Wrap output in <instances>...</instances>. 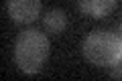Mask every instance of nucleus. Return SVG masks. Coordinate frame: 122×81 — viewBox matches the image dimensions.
<instances>
[{"label":"nucleus","mask_w":122,"mask_h":81,"mask_svg":"<svg viewBox=\"0 0 122 81\" xmlns=\"http://www.w3.org/2000/svg\"><path fill=\"white\" fill-rule=\"evenodd\" d=\"M118 0H79V8L81 12H86L87 16L102 18L106 14H110L116 8Z\"/></svg>","instance_id":"20e7f679"},{"label":"nucleus","mask_w":122,"mask_h":81,"mask_svg":"<svg viewBox=\"0 0 122 81\" xmlns=\"http://www.w3.org/2000/svg\"><path fill=\"white\" fill-rule=\"evenodd\" d=\"M83 57L92 65L110 67L122 57V38L112 30H94L83 41Z\"/></svg>","instance_id":"f03ea898"},{"label":"nucleus","mask_w":122,"mask_h":81,"mask_svg":"<svg viewBox=\"0 0 122 81\" xmlns=\"http://www.w3.org/2000/svg\"><path fill=\"white\" fill-rule=\"evenodd\" d=\"M49 57V38L45 33L29 29L18 34L14 45V59L20 71L39 73Z\"/></svg>","instance_id":"f257e3e1"},{"label":"nucleus","mask_w":122,"mask_h":81,"mask_svg":"<svg viewBox=\"0 0 122 81\" xmlns=\"http://www.w3.org/2000/svg\"><path fill=\"white\" fill-rule=\"evenodd\" d=\"M6 12L18 24L35 22L41 14V0H6Z\"/></svg>","instance_id":"7ed1b4c3"},{"label":"nucleus","mask_w":122,"mask_h":81,"mask_svg":"<svg viewBox=\"0 0 122 81\" xmlns=\"http://www.w3.org/2000/svg\"><path fill=\"white\" fill-rule=\"evenodd\" d=\"M43 26H45V30H47L49 34H61L63 30H65V26H67V16H65V12L61 8H53V10H49L47 14L43 16Z\"/></svg>","instance_id":"39448f33"},{"label":"nucleus","mask_w":122,"mask_h":81,"mask_svg":"<svg viewBox=\"0 0 122 81\" xmlns=\"http://www.w3.org/2000/svg\"><path fill=\"white\" fill-rule=\"evenodd\" d=\"M110 75L116 77V79H122V57L114 65H110Z\"/></svg>","instance_id":"423d86ee"}]
</instances>
